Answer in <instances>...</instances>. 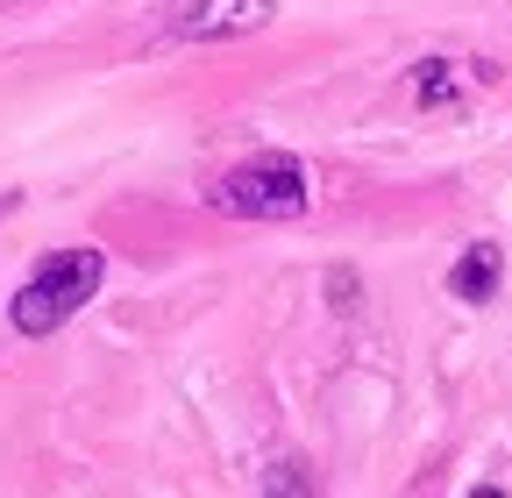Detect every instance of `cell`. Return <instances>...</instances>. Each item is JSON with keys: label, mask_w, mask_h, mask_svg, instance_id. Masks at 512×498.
<instances>
[{"label": "cell", "mask_w": 512, "mask_h": 498, "mask_svg": "<svg viewBox=\"0 0 512 498\" xmlns=\"http://www.w3.org/2000/svg\"><path fill=\"white\" fill-rule=\"evenodd\" d=\"M107 264H100V249H57V257L36 264V278L15 292V335H57L64 321L79 314V306L100 292Z\"/></svg>", "instance_id": "1"}, {"label": "cell", "mask_w": 512, "mask_h": 498, "mask_svg": "<svg viewBox=\"0 0 512 498\" xmlns=\"http://www.w3.org/2000/svg\"><path fill=\"white\" fill-rule=\"evenodd\" d=\"M214 207L235 214V221H292V214H306V164L285 157V150L242 157L235 171H221Z\"/></svg>", "instance_id": "2"}, {"label": "cell", "mask_w": 512, "mask_h": 498, "mask_svg": "<svg viewBox=\"0 0 512 498\" xmlns=\"http://www.w3.org/2000/svg\"><path fill=\"white\" fill-rule=\"evenodd\" d=\"M278 0H164V36L171 43H221L271 29Z\"/></svg>", "instance_id": "3"}, {"label": "cell", "mask_w": 512, "mask_h": 498, "mask_svg": "<svg viewBox=\"0 0 512 498\" xmlns=\"http://www.w3.org/2000/svg\"><path fill=\"white\" fill-rule=\"evenodd\" d=\"M498 278H505V257H498V242H470V249H463V264L448 271V292H456L463 306H484V299L498 292Z\"/></svg>", "instance_id": "4"}, {"label": "cell", "mask_w": 512, "mask_h": 498, "mask_svg": "<svg viewBox=\"0 0 512 498\" xmlns=\"http://www.w3.org/2000/svg\"><path fill=\"white\" fill-rule=\"evenodd\" d=\"M413 100H420V107H448V100H456V65L420 57V65H413Z\"/></svg>", "instance_id": "5"}, {"label": "cell", "mask_w": 512, "mask_h": 498, "mask_svg": "<svg viewBox=\"0 0 512 498\" xmlns=\"http://www.w3.org/2000/svg\"><path fill=\"white\" fill-rule=\"evenodd\" d=\"M264 491H313V477H306L299 463H271V477H264Z\"/></svg>", "instance_id": "6"}, {"label": "cell", "mask_w": 512, "mask_h": 498, "mask_svg": "<svg viewBox=\"0 0 512 498\" xmlns=\"http://www.w3.org/2000/svg\"><path fill=\"white\" fill-rule=\"evenodd\" d=\"M0 8H8V0H0Z\"/></svg>", "instance_id": "7"}]
</instances>
